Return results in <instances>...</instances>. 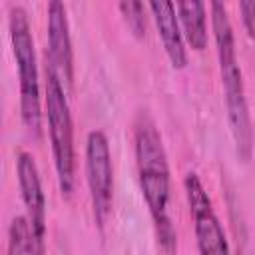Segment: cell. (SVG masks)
<instances>
[{
    "label": "cell",
    "mask_w": 255,
    "mask_h": 255,
    "mask_svg": "<svg viewBox=\"0 0 255 255\" xmlns=\"http://www.w3.org/2000/svg\"><path fill=\"white\" fill-rule=\"evenodd\" d=\"M133 151L139 187L149 207L157 241L163 251L171 253L175 247V229L169 219V163L161 133L147 112H139L133 122Z\"/></svg>",
    "instance_id": "cell-1"
},
{
    "label": "cell",
    "mask_w": 255,
    "mask_h": 255,
    "mask_svg": "<svg viewBox=\"0 0 255 255\" xmlns=\"http://www.w3.org/2000/svg\"><path fill=\"white\" fill-rule=\"evenodd\" d=\"M209 10H211V30H213V40H215V50L219 60L221 84L225 90V106H227L231 135H233L239 157L249 159L251 147H253V129H251V118H249V108L245 98L243 74L237 60V50H235L233 26L223 2H211Z\"/></svg>",
    "instance_id": "cell-2"
},
{
    "label": "cell",
    "mask_w": 255,
    "mask_h": 255,
    "mask_svg": "<svg viewBox=\"0 0 255 255\" xmlns=\"http://www.w3.org/2000/svg\"><path fill=\"white\" fill-rule=\"evenodd\" d=\"M8 30L14 60L20 76V114L26 129L38 137L42 126V104H40V78L36 64V50L28 14L22 6H12L8 14Z\"/></svg>",
    "instance_id": "cell-3"
},
{
    "label": "cell",
    "mask_w": 255,
    "mask_h": 255,
    "mask_svg": "<svg viewBox=\"0 0 255 255\" xmlns=\"http://www.w3.org/2000/svg\"><path fill=\"white\" fill-rule=\"evenodd\" d=\"M46 116L54 153L58 183L64 195L74 191L76 183V153H74V128L72 114L60 76L48 66L46 70Z\"/></svg>",
    "instance_id": "cell-4"
},
{
    "label": "cell",
    "mask_w": 255,
    "mask_h": 255,
    "mask_svg": "<svg viewBox=\"0 0 255 255\" xmlns=\"http://www.w3.org/2000/svg\"><path fill=\"white\" fill-rule=\"evenodd\" d=\"M86 179L94 207L96 223L102 227L112 209L114 195V167L110 141L102 129H92L86 139Z\"/></svg>",
    "instance_id": "cell-5"
},
{
    "label": "cell",
    "mask_w": 255,
    "mask_h": 255,
    "mask_svg": "<svg viewBox=\"0 0 255 255\" xmlns=\"http://www.w3.org/2000/svg\"><path fill=\"white\" fill-rule=\"evenodd\" d=\"M185 197L189 205V213L193 217V229H195V241L199 255H231L227 237L223 233V227L219 223V217L215 215V209L211 205V199L195 171H189L183 179Z\"/></svg>",
    "instance_id": "cell-6"
},
{
    "label": "cell",
    "mask_w": 255,
    "mask_h": 255,
    "mask_svg": "<svg viewBox=\"0 0 255 255\" xmlns=\"http://www.w3.org/2000/svg\"><path fill=\"white\" fill-rule=\"evenodd\" d=\"M16 171H18V183L22 191V199L26 205V217L36 233L38 243L44 247V235H46V197L42 189V179L38 173V165L28 151H20L16 157Z\"/></svg>",
    "instance_id": "cell-7"
},
{
    "label": "cell",
    "mask_w": 255,
    "mask_h": 255,
    "mask_svg": "<svg viewBox=\"0 0 255 255\" xmlns=\"http://www.w3.org/2000/svg\"><path fill=\"white\" fill-rule=\"evenodd\" d=\"M48 58L50 68L64 80L72 84L74 78V56H72V38L66 6L58 0L48 4Z\"/></svg>",
    "instance_id": "cell-8"
},
{
    "label": "cell",
    "mask_w": 255,
    "mask_h": 255,
    "mask_svg": "<svg viewBox=\"0 0 255 255\" xmlns=\"http://www.w3.org/2000/svg\"><path fill=\"white\" fill-rule=\"evenodd\" d=\"M151 16L155 20L159 38L163 42L165 54L171 62L173 68H185L187 64V52L183 44V32L179 26V18L175 16V4L165 2V0H153L149 2Z\"/></svg>",
    "instance_id": "cell-9"
},
{
    "label": "cell",
    "mask_w": 255,
    "mask_h": 255,
    "mask_svg": "<svg viewBox=\"0 0 255 255\" xmlns=\"http://www.w3.org/2000/svg\"><path fill=\"white\" fill-rule=\"evenodd\" d=\"M175 12L183 38L193 50H203L207 46V24H205V6L201 2H177Z\"/></svg>",
    "instance_id": "cell-10"
},
{
    "label": "cell",
    "mask_w": 255,
    "mask_h": 255,
    "mask_svg": "<svg viewBox=\"0 0 255 255\" xmlns=\"http://www.w3.org/2000/svg\"><path fill=\"white\" fill-rule=\"evenodd\" d=\"M42 251L28 217L16 215L8 229V255H42Z\"/></svg>",
    "instance_id": "cell-11"
},
{
    "label": "cell",
    "mask_w": 255,
    "mask_h": 255,
    "mask_svg": "<svg viewBox=\"0 0 255 255\" xmlns=\"http://www.w3.org/2000/svg\"><path fill=\"white\" fill-rule=\"evenodd\" d=\"M118 8H120L126 24L129 26V30L139 38L145 36V6L141 2L128 0V2H120Z\"/></svg>",
    "instance_id": "cell-12"
},
{
    "label": "cell",
    "mask_w": 255,
    "mask_h": 255,
    "mask_svg": "<svg viewBox=\"0 0 255 255\" xmlns=\"http://www.w3.org/2000/svg\"><path fill=\"white\" fill-rule=\"evenodd\" d=\"M239 10H241V20H243V26H245L249 38L255 40V0L241 2Z\"/></svg>",
    "instance_id": "cell-13"
}]
</instances>
